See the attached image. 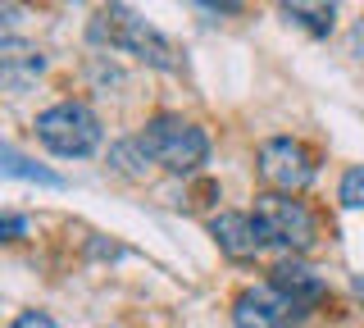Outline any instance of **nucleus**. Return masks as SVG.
Segmentation results:
<instances>
[{
  "label": "nucleus",
  "instance_id": "obj_11",
  "mask_svg": "<svg viewBox=\"0 0 364 328\" xmlns=\"http://www.w3.org/2000/svg\"><path fill=\"white\" fill-rule=\"evenodd\" d=\"M146 160H151V155H146L141 142H119V146L109 151V164L119 169L123 178H141V174H146Z\"/></svg>",
  "mask_w": 364,
  "mask_h": 328
},
{
  "label": "nucleus",
  "instance_id": "obj_5",
  "mask_svg": "<svg viewBox=\"0 0 364 328\" xmlns=\"http://www.w3.org/2000/svg\"><path fill=\"white\" fill-rule=\"evenodd\" d=\"M314 174H318V164H314V155H310L305 142L269 137L264 146H259V178H264L273 191H287V196H291V191L310 187Z\"/></svg>",
  "mask_w": 364,
  "mask_h": 328
},
{
  "label": "nucleus",
  "instance_id": "obj_12",
  "mask_svg": "<svg viewBox=\"0 0 364 328\" xmlns=\"http://www.w3.org/2000/svg\"><path fill=\"white\" fill-rule=\"evenodd\" d=\"M5 174H9V178H37V183H46V187H64V178H60V174L28 164V160H23V155L14 151V146H5Z\"/></svg>",
  "mask_w": 364,
  "mask_h": 328
},
{
  "label": "nucleus",
  "instance_id": "obj_4",
  "mask_svg": "<svg viewBox=\"0 0 364 328\" xmlns=\"http://www.w3.org/2000/svg\"><path fill=\"white\" fill-rule=\"evenodd\" d=\"M255 223L259 233H264L269 246H282V251L291 255H305L314 246V214L301 206V201H291L287 191H264V196H255Z\"/></svg>",
  "mask_w": 364,
  "mask_h": 328
},
{
  "label": "nucleus",
  "instance_id": "obj_9",
  "mask_svg": "<svg viewBox=\"0 0 364 328\" xmlns=\"http://www.w3.org/2000/svg\"><path fill=\"white\" fill-rule=\"evenodd\" d=\"M282 14L310 37H328L337 28V0H282Z\"/></svg>",
  "mask_w": 364,
  "mask_h": 328
},
{
  "label": "nucleus",
  "instance_id": "obj_1",
  "mask_svg": "<svg viewBox=\"0 0 364 328\" xmlns=\"http://www.w3.org/2000/svg\"><path fill=\"white\" fill-rule=\"evenodd\" d=\"M91 41H100V46H109V51H128L141 64H151V69H178L173 41L155 23H146L141 14H132L128 5H119V0L91 18Z\"/></svg>",
  "mask_w": 364,
  "mask_h": 328
},
{
  "label": "nucleus",
  "instance_id": "obj_7",
  "mask_svg": "<svg viewBox=\"0 0 364 328\" xmlns=\"http://www.w3.org/2000/svg\"><path fill=\"white\" fill-rule=\"evenodd\" d=\"M210 237L219 242V251L228 260H255L259 251H264V233H259L255 214H242V210H223L210 219Z\"/></svg>",
  "mask_w": 364,
  "mask_h": 328
},
{
  "label": "nucleus",
  "instance_id": "obj_3",
  "mask_svg": "<svg viewBox=\"0 0 364 328\" xmlns=\"http://www.w3.org/2000/svg\"><path fill=\"white\" fill-rule=\"evenodd\" d=\"M37 137L46 151L64 155V160H82L100 146V119L82 100H60L37 115Z\"/></svg>",
  "mask_w": 364,
  "mask_h": 328
},
{
  "label": "nucleus",
  "instance_id": "obj_15",
  "mask_svg": "<svg viewBox=\"0 0 364 328\" xmlns=\"http://www.w3.org/2000/svg\"><path fill=\"white\" fill-rule=\"evenodd\" d=\"M346 51L355 55V64H364V18H360L355 28H350V37H346Z\"/></svg>",
  "mask_w": 364,
  "mask_h": 328
},
{
  "label": "nucleus",
  "instance_id": "obj_10",
  "mask_svg": "<svg viewBox=\"0 0 364 328\" xmlns=\"http://www.w3.org/2000/svg\"><path fill=\"white\" fill-rule=\"evenodd\" d=\"M0 64H5V78H9V83H18V73L37 78L46 60H41L37 46H28V41H18V37H5V41H0Z\"/></svg>",
  "mask_w": 364,
  "mask_h": 328
},
{
  "label": "nucleus",
  "instance_id": "obj_2",
  "mask_svg": "<svg viewBox=\"0 0 364 328\" xmlns=\"http://www.w3.org/2000/svg\"><path fill=\"white\" fill-rule=\"evenodd\" d=\"M136 142H141L146 155H151L159 169H168V174H196L205 164V155H210V137H205L196 123H187L178 115H155L141 128Z\"/></svg>",
  "mask_w": 364,
  "mask_h": 328
},
{
  "label": "nucleus",
  "instance_id": "obj_17",
  "mask_svg": "<svg viewBox=\"0 0 364 328\" xmlns=\"http://www.w3.org/2000/svg\"><path fill=\"white\" fill-rule=\"evenodd\" d=\"M5 233H9V237L23 233V219H18V214H9V219H5Z\"/></svg>",
  "mask_w": 364,
  "mask_h": 328
},
{
  "label": "nucleus",
  "instance_id": "obj_6",
  "mask_svg": "<svg viewBox=\"0 0 364 328\" xmlns=\"http://www.w3.org/2000/svg\"><path fill=\"white\" fill-rule=\"evenodd\" d=\"M301 314H305L301 305H296L287 292H278L273 282L246 287L242 297L232 301V324L237 328H291Z\"/></svg>",
  "mask_w": 364,
  "mask_h": 328
},
{
  "label": "nucleus",
  "instance_id": "obj_13",
  "mask_svg": "<svg viewBox=\"0 0 364 328\" xmlns=\"http://www.w3.org/2000/svg\"><path fill=\"white\" fill-rule=\"evenodd\" d=\"M337 201L346 210H364V164H355V169H346V174H341Z\"/></svg>",
  "mask_w": 364,
  "mask_h": 328
},
{
  "label": "nucleus",
  "instance_id": "obj_14",
  "mask_svg": "<svg viewBox=\"0 0 364 328\" xmlns=\"http://www.w3.org/2000/svg\"><path fill=\"white\" fill-rule=\"evenodd\" d=\"M9 328H55V319H50L46 310H23V314H18V319L9 324Z\"/></svg>",
  "mask_w": 364,
  "mask_h": 328
},
{
  "label": "nucleus",
  "instance_id": "obj_8",
  "mask_svg": "<svg viewBox=\"0 0 364 328\" xmlns=\"http://www.w3.org/2000/svg\"><path fill=\"white\" fill-rule=\"evenodd\" d=\"M269 282H273L278 292H287V297L301 305V310H314V305L328 297V282L318 278L310 265H301V260H282V265L273 269Z\"/></svg>",
  "mask_w": 364,
  "mask_h": 328
},
{
  "label": "nucleus",
  "instance_id": "obj_16",
  "mask_svg": "<svg viewBox=\"0 0 364 328\" xmlns=\"http://www.w3.org/2000/svg\"><path fill=\"white\" fill-rule=\"evenodd\" d=\"M196 5H205L210 14H232V9H242V0H196Z\"/></svg>",
  "mask_w": 364,
  "mask_h": 328
}]
</instances>
